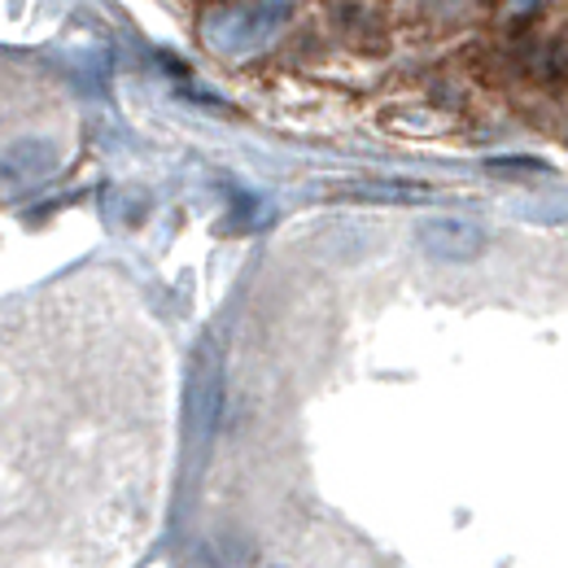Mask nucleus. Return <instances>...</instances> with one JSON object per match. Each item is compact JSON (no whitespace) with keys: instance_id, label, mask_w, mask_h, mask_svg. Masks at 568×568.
I'll list each match as a JSON object with an SVG mask.
<instances>
[{"instance_id":"obj_1","label":"nucleus","mask_w":568,"mask_h":568,"mask_svg":"<svg viewBox=\"0 0 568 568\" xmlns=\"http://www.w3.org/2000/svg\"><path fill=\"white\" fill-rule=\"evenodd\" d=\"M416 241L442 263H473L486 250V232L459 214H428L416 223Z\"/></svg>"},{"instance_id":"obj_2","label":"nucleus","mask_w":568,"mask_h":568,"mask_svg":"<svg viewBox=\"0 0 568 568\" xmlns=\"http://www.w3.org/2000/svg\"><path fill=\"white\" fill-rule=\"evenodd\" d=\"M58 166V149L49 141H18L4 153V180L9 184H40Z\"/></svg>"},{"instance_id":"obj_3","label":"nucleus","mask_w":568,"mask_h":568,"mask_svg":"<svg viewBox=\"0 0 568 568\" xmlns=\"http://www.w3.org/2000/svg\"><path fill=\"white\" fill-rule=\"evenodd\" d=\"M346 193H367V197H416L425 193L420 184H351Z\"/></svg>"}]
</instances>
